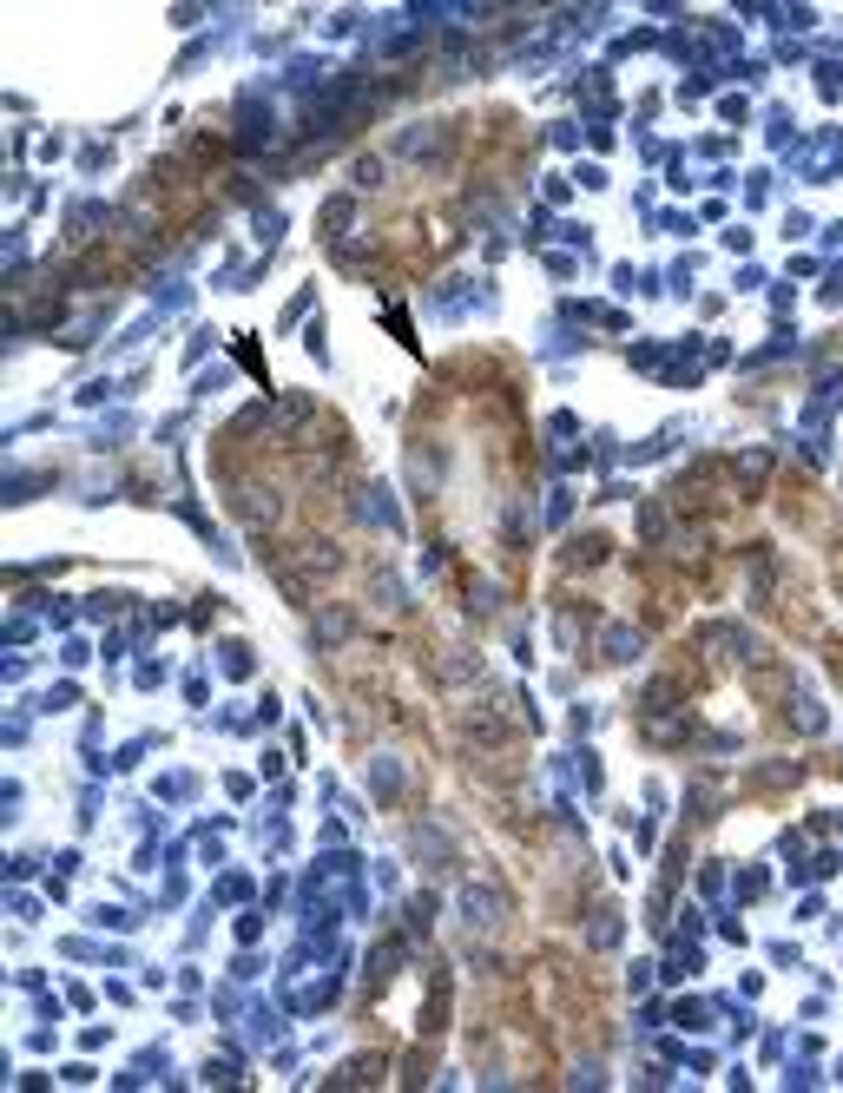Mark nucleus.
Listing matches in <instances>:
<instances>
[{"instance_id": "f257e3e1", "label": "nucleus", "mask_w": 843, "mask_h": 1093, "mask_svg": "<svg viewBox=\"0 0 843 1093\" xmlns=\"http://www.w3.org/2000/svg\"><path fill=\"white\" fill-rule=\"evenodd\" d=\"M508 916H514V903H508V889H501V883H468L462 889V922H468V929H501Z\"/></svg>"}, {"instance_id": "f03ea898", "label": "nucleus", "mask_w": 843, "mask_h": 1093, "mask_svg": "<svg viewBox=\"0 0 843 1093\" xmlns=\"http://www.w3.org/2000/svg\"><path fill=\"white\" fill-rule=\"evenodd\" d=\"M356 639V613L350 606H323L317 613V652H336V646H350Z\"/></svg>"}, {"instance_id": "7ed1b4c3", "label": "nucleus", "mask_w": 843, "mask_h": 1093, "mask_svg": "<svg viewBox=\"0 0 843 1093\" xmlns=\"http://www.w3.org/2000/svg\"><path fill=\"white\" fill-rule=\"evenodd\" d=\"M462 738H475V745H501V738H508V725H501L488 705H475V712L462 718Z\"/></svg>"}, {"instance_id": "20e7f679", "label": "nucleus", "mask_w": 843, "mask_h": 1093, "mask_svg": "<svg viewBox=\"0 0 843 1093\" xmlns=\"http://www.w3.org/2000/svg\"><path fill=\"white\" fill-rule=\"evenodd\" d=\"M448 152V132L422 126V132H402V159H442Z\"/></svg>"}, {"instance_id": "39448f33", "label": "nucleus", "mask_w": 843, "mask_h": 1093, "mask_svg": "<svg viewBox=\"0 0 843 1093\" xmlns=\"http://www.w3.org/2000/svg\"><path fill=\"white\" fill-rule=\"evenodd\" d=\"M409 843H415V850H429V856H435V870H442L448 856H455V843H448V837H442V830H435V824H429V830H415Z\"/></svg>"}, {"instance_id": "423d86ee", "label": "nucleus", "mask_w": 843, "mask_h": 1093, "mask_svg": "<svg viewBox=\"0 0 843 1093\" xmlns=\"http://www.w3.org/2000/svg\"><path fill=\"white\" fill-rule=\"evenodd\" d=\"M277 139V126H271V112L257 119V112H244V126H238V145H271Z\"/></svg>"}, {"instance_id": "0eeeda50", "label": "nucleus", "mask_w": 843, "mask_h": 1093, "mask_svg": "<svg viewBox=\"0 0 843 1093\" xmlns=\"http://www.w3.org/2000/svg\"><path fill=\"white\" fill-rule=\"evenodd\" d=\"M587 942H593V949H613V942H620V916H613V909H600V916H593V929H587Z\"/></svg>"}, {"instance_id": "6e6552de", "label": "nucleus", "mask_w": 843, "mask_h": 1093, "mask_svg": "<svg viewBox=\"0 0 843 1093\" xmlns=\"http://www.w3.org/2000/svg\"><path fill=\"white\" fill-rule=\"evenodd\" d=\"M303 567H310V573H336V567H343V554H336L330 540H310V554H303Z\"/></svg>"}, {"instance_id": "1a4fd4ad", "label": "nucleus", "mask_w": 843, "mask_h": 1093, "mask_svg": "<svg viewBox=\"0 0 843 1093\" xmlns=\"http://www.w3.org/2000/svg\"><path fill=\"white\" fill-rule=\"evenodd\" d=\"M764 475H771V455H764V448H758V455H745V461H738V481H745V488H758Z\"/></svg>"}, {"instance_id": "9d476101", "label": "nucleus", "mask_w": 843, "mask_h": 1093, "mask_svg": "<svg viewBox=\"0 0 843 1093\" xmlns=\"http://www.w3.org/2000/svg\"><path fill=\"white\" fill-rule=\"evenodd\" d=\"M633 652H639V633H626V626L606 633V659H633Z\"/></svg>"}, {"instance_id": "9b49d317", "label": "nucleus", "mask_w": 843, "mask_h": 1093, "mask_svg": "<svg viewBox=\"0 0 843 1093\" xmlns=\"http://www.w3.org/2000/svg\"><path fill=\"white\" fill-rule=\"evenodd\" d=\"M356 185H382V165L376 159H356Z\"/></svg>"}]
</instances>
